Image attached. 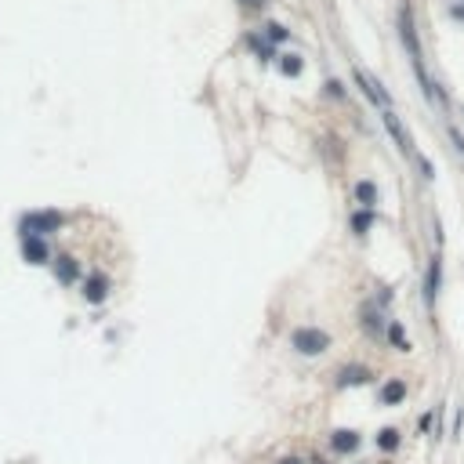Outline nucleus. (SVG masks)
Masks as SVG:
<instances>
[{"mask_svg": "<svg viewBox=\"0 0 464 464\" xmlns=\"http://www.w3.org/2000/svg\"><path fill=\"white\" fill-rule=\"evenodd\" d=\"M450 142H453V145H457V149L464 152V135H460L457 128H450Z\"/></svg>", "mask_w": 464, "mask_h": 464, "instance_id": "nucleus-21", "label": "nucleus"}, {"mask_svg": "<svg viewBox=\"0 0 464 464\" xmlns=\"http://www.w3.org/2000/svg\"><path fill=\"white\" fill-rule=\"evenodd\" d=\"M370 378H374V374H370V370L366 366H341V374H337V388H359V385H366Z\"/></svg>", "mask_w": 464, "mask_h": 464, "instance_id": "nucleus-10", "label": "nucleus"}, {"mask_svg": "<svg viewBox=\"0 0 464 464\" xmlns=\"http://www.w3.org/2000/svg\"><path fill=\"white\" fill-rule=\"evenodd\" d=\"M370 225H374V210L359 207V210L352 214V232H356V236H366V232H370Z\"/></svg>", "mask_w": 464, "mask_h": 464, "instance_id": "nucleus-15", "label": "nucleus"}, {"mask_svg": "<svg viewBox=\"0 0 464 464\" xmlns=\"http://www.w3.org/2000/svg\"><path fill=\"white\" fill-rule=\"evenodd\" d=\"M363 446V436L356 428H337L334 436H330V450L334 453H341V457H349V453H356Z\"/></svg>", "mask_w": 464, "mask_h": 464, "instance_id": "nucleus-5", "label": "nucleus"}, {"mask_svg": "<svg viewBox=\"0 0 464 464\" xmlns=\"http://www.w3.org/2000/svg\"><path fill=\"white\" fill-rule=\"evenodd\" d=\"M280 464H301V460H298V457H283Z\"/></svg>", "mask_w": 464, "mask_h": 464, "instance_id": "nucleus-25", "label": "nucleus"}, {"mask_svg": "<svg viewBox=\"0 0 464 464\" xmlns=\"http://www.w3.org/2000/svg\"><path fill=\"white\" fill-rule=\"evenodd\" d=\"M381 120H385V131L392 135V142H395V149L403 152V157H410V160H417V152H414V142H410V131L403 128V120H399L392 109H385L381 113Z\"/></svg>", "mask_w": 464, "mask_h": 464, "instance_id": "nucleus-3", "label": "nucleus"}, {"mask_svg": "<svg viewBox=\"0 0 464 464\" xmlns=\"http://www.w3.org/2000/svg\"><path fill=\"white\" fill-rule=\"evenodd\" d=\"M77 276H80V265H77L69 254H62V258L55 261V280H58V283H77Z\"/></svg>", "mask_w": 464, "mask_h": 464, "instance_id": "nucleus-11", "label": "nucleus"}, {"mask_svg": "<svg viewBox=\"0 0 464 464\" xmlns=\"http://www.w3.org/2000/svg\"><path fill=\"white\" fill-rule=\"evenodd\" d=\"M399 443H403L399 428H381V431H378V446H381L385 453H395V450H399Z\"/></svg>", "mask_w": 464, "mask_h": 464, "instance_id": "nucleus-14", "label": "nucleus"}, {"mask_svg": "<svg viewBox=\"0 0 464 464\" xmlns=\"http://www.w3.org/2000/svg\"><path fill=\"white\" fill-rule=\"evenodd\" d=\"M106 294H109V280H106L102 272H91L87 280H84V301L87 305H102Z\"/></svg>", "mask_w": 464, "mask_h": 464, "instance_id": "nucleus-6", "label": "nucleus"}, {"mask_svg": "<svg viewBox=\"0 0 464 464\" xmlns=\"http://www.w3.org/2000/svg\"><path fill=\"white\" fill-rule=\"evenodd\" d=\"M22 258L29 265H44L47 261V243L44 236H22Z\"/></svg>", "mask_w": 464, "mask_h": 464, "instance_id": "nucleus-8", "label": "nucleus"}, {"mask_svg": "<svg viewBox=\"0 0 464 464\" xmlns=\"http://www.w3.org/2000/svg\"><path fill=\"white\" fill-rule=\"evenodd\" d=\"M356 84L363 87V95H366L370 102H374V106H381V109H392V102H388V91H385V87H381L374 77H370L366 69H359V66H356Z\"/></svg>", "mask_w": 464, "mask_h": 464, "instance_id": "nucleus-4", "label": "nucleus"}, {"mask_svg": "<svg viewBox=\"0 0 464 464\" xmlns=\"http://www.w3.org/2000/svg\"><path fill=\"white\" fill-rule=\"evenodd\" d=\"M290 349L298 352V356H323L327 349H330V334L327 330H319V327H298L294 334H290Z\"/></svg>", "mask_w": 464, "mask_h": 464, "instance_id": "nucleus-1", "label": "nucleus"}, {"mask_svg": "<svg viewBox=\"0 0 464 464\" xmlns=\"http://www.w3.org/2000/svg\"><path fill=\"white\" fill-rule=\"evenodd\" d=\"M243 4H247V8H254V11H258V8H265V0H243Z\"/></svg>", "mask_w": 464, "mask_h": 464, "instance_id": "nucleus-24", "label": "nucleus"}, {"mask_svg": "<svg viewBox=\"0 0 464 464\" xmlns=\"http://www.w3.org/2000/svg\"><path fill=\"white\" fill-rule=\"evenodd\" d=\"M439 287H443V258L436 254V258L428 261V280H424V301H428V305H436Z\"/></svg>", "mask_w": 464, "mask_h": 464, "instance_id": "nucleus-7", "label": "nucleus"}, {"mask_svg": "<svg viewBox=\"0 0 464 464\" xmlns=\"http://www.w3.org/2000/svg\"><path fill=\"white\" fill-rule=\"evenodd\" d=\"M301 69H305L301 55H280V73L283 77H301Z\"/></svg>", "mask_w": 464, "mask_h": 464, "instance_id": "nucleus-17", "label": "nucleus"}, {"mask_svg": "<svg viewBox=\"0 0 464 464\" xmlns=\"http://www.w3.org/2000/svg\"><path fill=\"white\" fill-rule=\"evenodd\" d=\"M428 428H431V414H424V417L417 421V431H428Z\"/></svg>", "mask_w": 464, "mask_h": 464, "instance_id": "nucleus-23", "label": "nucleus"}, {"mask_svg": "<svg viewBox=\"0 0 464 464\" xmlns=\"http://www.w3.org/2000/svg\"><path fill=\"white\" fill-rule=\"evenodd\" d=\"M265 37H268L272 44H283L290 33H287V26H280V22H268V26H265Z\"/></svg>", "mask_w": 464, "mask_h": 464, "instance_id": "nucleus-19", "label": "nucleus"}, {"mask_svg": "<svg viewBox=\"0 0 464 464\" xmlns=\"http://www.w3.org/2000/svg\"><path fill=\"white\" fill-rule=\"evenodd\" d=\"M327 95H334V98H341V95H345V91H341V84H337V80H327Z\"/></svg>", "mask_w": 464, "mask_h": 464, "instance_id": "nucleus-20", "label": "nucleus"}, {"mask_svg": "<svg viewBox=\"0 0 464 464\" xmlns=\"http://www.w3.org/2000/svg\"><path fill=\"white\" fill-rule=\"evenodd\" d=\"M247 44H251V51L261 58V62H272V47H268V37H258V33H251L247 37Z\"/></svg>", "mask_w": 464, "mask_h": 464, "instance_id": "nucleus-18", "label": "nucleus"}, {"mask_svg": "<svg viewBox=\"0 0 464 464\" xmlns=\"http://www.w3.org/2000/svg\"><path fill=\"white\" fill-rule=\"evenodd\" d=\"M356 200H359V207H366V210H374L378 207V185L370 181V178H363V181H356Z\"/></svg>", "mask_w": 464, "mask_h": 464, "instance_id": "nucleus-12", "label": "nucleus"}, {"mask_svg": "<svg viewBox=\"0 0 464 464\" xmlns=\"http://www.w3.org/2000/svg\"><path fill=\"white\" fill-rule=\"evenodd\" d=\"M450 18H457V22H464V0H460V4H453V8H450Z\"/></svg>", "mask_w": 464, "mask_h": 464, "instance_id": "nucleus-22", "label": "nucleus"}, {"mask_svg": "<svg viewBox=\"0 0 464 464\" xmlns=\"http://www.w3.org/2000/svg\"><path fill=\"white\" fill-rule=\"evenodd\" d=\"M62 214L58 210H33L22 218V236H47V232H58L62 229Z\"/></svg>", "mask_w": 464, "mask_h": 464, "instance_id": "nucleus-2", "label": "nucleus"}, {"mask_svg": "<svg viewBox=\"0 0 464 464\" xmlns=\"http://www.w3.org/2000/svg\"><path fill=\"white\" fill-rule=\"evenodd\" d=\"M359 323H363V330H366L370 337H378L381 330H388V327L381 323V312H378V308H370V305L363 308V319H359Z\"/></svg>", "mask_w": 464, "mask_h": 464, "instance_id": "nucleus-13", "label": "nucleus"}, {"mask_svg": "<svg viewBox=\"0 0 464 464\" xmlns=\"http://www.w3.org/2000/svg\"><path fill=\"white\" fill-rule=\"evenodd\" d=\"M388 341L399 349V352H410V337H407V330H403V323H388Z\"/></svg>", "mask_w": 464, "mask_h": 464, "instance_id": "nucleus-16", "label": "nucleus"}, {"mask_svg": "<svg viewBox=\"0 0 464 464\" xmlns=\"http://www.w3.org/2000/svg\"><path fill=\"white\" fill-rule=\"evenodd\" d=\"M403 399H407V381H399V378L385 381L381 392H378V403H381V407H399Z\"/></svg>", "mask_w": 464, "mask_h": 464, "instance_id": "nucleus-9", "label": "nucleus"}]
</instances>
